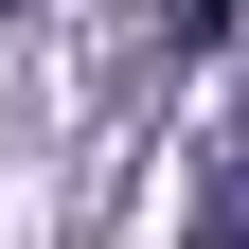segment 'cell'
I'll return each instance as SVG.
<instances>
[{"label":"cell","instance_id":"cell-1","mask_svg":"<svg viewBox=\"0 0 249 249\" xmlns=\"http://www.w3.org/2000/svg\"><path fill=\"white\" fill-rule=\"evenodd\" d=\"M196 249H249V107L196 142Z\"/></svg>","mask_w":249,"mask_h":249},{"label":"cell","instance_id":"cell-2","mask_svg":"<svg viewBox=\"0 0 249 249\" xmlns=\"http://www.w3.org/2000/svg\"><path fill=\"white\" fill-rule=\"evenodd\" d=\"M160 36H178V53H213V36H231V0H160Z\"/></svg>","mask_w":249,"mask_h":249}]
</instances>
